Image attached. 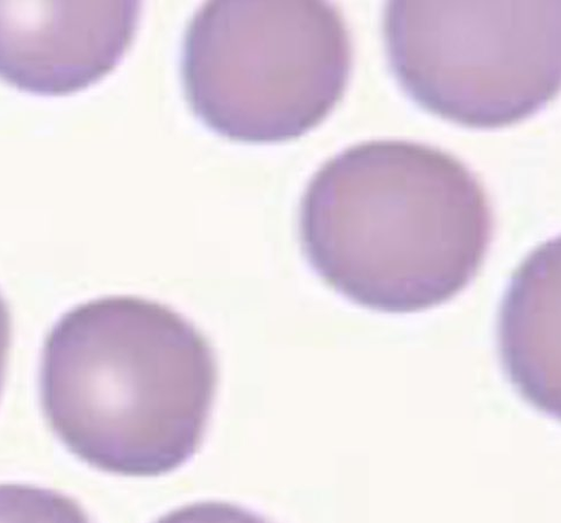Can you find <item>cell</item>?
Segmentation results:
<instances>
[{
  "label": "cell",
  "instance_id": "1",
  "mask_svg": "<svg viewBox=\"0 0 561 523\" xmlns=\"http://www.w3.org/2000/svg\"><path fill=\"white\" fill-rule=\"evenodd\" d=\"M493 235L489 200L453 155L370 141L324 163L300 206L307 261L337 294L385 314L449 302L477 276Z\"/></svg>",
  "mask_w": 561,
  "mask_h": 523
},
{
  "label": "cell",
  "instance_id": "2",
  "mask_svg": "<svg viewBox=\"0 0 561 523\" xmlns=\"http://www.w3.org/2000/svg\"><path fill=\"white\" fill-rule=\"evenodd\" d=\"M218 385L206 338L172 308L114 296L71 309L46 340L43 409L65 447L91 467L158 477L205 436Z\"/></svg>",
  "mask_w": 561,
  "mask_h": 523
},
{
  "label": "cell",
  "instance_id": "3",
  "mask_svg": "<svg viewBox=\"0 0 561 523\" xmlns=\"http://www.w3.org/2000/svg\"><path fill=\"white\" fill-rule=\"evenodd\" d=\"M350 32L324 2H210L192 18L182 81L198 120L226 139L291 141L321 124L350 81Z\"/></svg>",
  "mask_w": 561,
  "mask_h": 523
},
{
  "label": "cell",
  "instance_id": "4",
  "mask_svg": "<svg viewBox=\"0 0 561 523\" xmlns=\"http://www.w3.org/2000/svg\"><path fill=\"white\" fill-rule=\"evenodd\" d=\"M560 2H390L396 80L423 110L471 128L530 118L560 88Z\"/></svg>",
  "mask_w": 561,
  "mask_h": 523
},
{
  "label": "cell",
  "instance_id": "5",
  "mask_svg": "<svg viewBox=\"0 0 561 523\" xmlns=\"http://www.w3.org/2000/svg\"><path fill=\"white\" fill-rule=\"evenodd\" d=\"M0 523H92L69 496L28 484H0Z\"/></svg>",
  "mask_w": 561,
  "mask_h": 523
},
{
  "label": "cell",
  "instance_id": "6",
  "mask_svg": "<svg viewBox=\"0 0 561 523\" xmlns=\"http://www.w3.org/2000/svg\"><path fill=\"white\" fill-rule=\"evenodd\" d=\"M153 523H271L260 514L224 501H201L172 511Z\"/></svg>",
  "mask_w": 561,
  "mask_h": 523
},
{
  "label": "cell",
  "instance_id": "7",
  "mask_svg": "<svg viewBox=\"0 0 561 523\" xmlns=\"http://www.w3.org/2000/svg\"><path fill=\"white\" fill-rule=\"evenodd\" d=\"M11 342V319L9 308L3 297L0 296V393L4 383L8 356Z\"/></svg>",
  "mask_w": 561,
  "mask_h": 523
}]
</instances>
